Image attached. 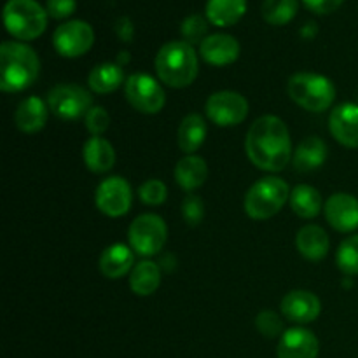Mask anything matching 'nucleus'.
<instances>
[{
	"label": "nucleus",
	"mask_w": 358,
	"mask_h": 358,
	"mask_svg": "<svg viewBox=\"0 0 358 358\" xmlns=\"http://www.w3.org/2000/svg\"><path fill=\"white\" fill-rule=\"evenodd\" d=\"M304 6L317 14H329L338 9L345 0H303Z\"/></svg>",
	"instance_id": "37"
},
{
	"label": "nucleus",
	"mask_w": 358,
	"mask_h": 358,
	"mask_svg": "<svg viewBox=\"0 0 358 358\" xmlns=\"http://www.w3.org/2000/svg\"><path fill=\"white\" fill-rule=\"evenodd\" d=\"M199 55L210 65H231L240 56V42L229 34H212L199 44Z\"/></svg>",
	"instance_id": "17"
},
{
	"label": "nucleus",
	"mask_w": 358,
	"mask_h": 358,
	"mask_svg": "<svg viewBox=\"0 0 358 358\" xmlns=\"http://www.w3.org/2000/svg\"><path fill=\"white\" fill-rule=\"evenodd\" d=\"M336 262H338V268L341 269L345 275H358V234L346 238V240L339 245L338 254H336Z\"/></svg>",
	"instance_id": "30"
},
{
	"label": "nucleus",
	"mask_w": 358,
	"mask_h": 358,
	"mask_svg": "<svg viewBox=\"0 0 358 358\" xmlns=\"http://www.w3.org/2000/svg\"><path fill=\"white\" fill-rule=\"evenodd\" d=\"M320 343L317 336L304 327L289 329L282 334L276 348L278 358H317Z\"/></svg>",
	"instance_id": "15"
},
{
	"label": "nucleus",
	"mask_w": 358,
	"mask_h": 358,
	"mask_svg": "<svg viewBox=\"0 0 358 358\" xmlns=\"http://www.w3.org/2000/svg\"><path fill=\"white\" fill-rule=\"evenodd\" d=\"M296 247L304 259L311 262H318L329 254L331 241H329L327 233L320 226L308 224V226L301 227V231L297 233Z\"/></svg>",
	"instance_id": "19"
},
{
	"label": "nucleus",
	"mask_w": 358,
	"mask_h": 358,
	"mask_svg": "<svg viewBox=\"0 0 358 358\" xmlns=\"http://www.w3.org/2000/svg\"><path fill=\"white\" fill-rule=\"evenodd\" d=\"M129 247L143 257L159 254L168 240V227L156 213H143L131 222L128 231Z\"/></svg>",
	"instance_id": "7"
},
{
	"label": "nucleus",
	"mask_w": 358,
	"mask_h": 358,
	"mask_svg": "<svg viewBox=\"0 0 358 358\" xmlns=\"http://www.w3.org/2000/svg\"><path fill=\"white\" fill-rule=\"evenodd\" d=\"M327 159V145L318 136H308L294 152V166L303 173L315 171Z\"/></svg>",
	"instance_id": "23"
},
{
	"label": "nucleus",
	"mask_w": 358,
	"mask_h": 358,
	"mask_svg": "<svg viewBox=\"0 0 358 358\" xmlns=\"http://www.w3.org/2000/svg\"><path fill=\"white\" fill-rule=\"evenodd\" d=\"M138 196L142 199V203H145V205L157 206L166 201L168 189L164 185V182L157 180V178H150V180H145L140 185Z\"/></svg>",
	"instance_id": "32"
},
{
	"label": "nucleus",
	"mask_w": 358,
	"mask_h": 358,
	"mask_svg": "<svg viewBox=\"0 0 358 358\" xmlns=\"http://www.w3.org/2000/svg\"><path fill=\"white\" fill-rule=\"evenodd\" d=\"M205 112L213 124L231 128L247 119L248 101L236 91H217L206 100Z\"/></svg>",
	"instance_id": "10"
},
{
	"label": "nucleus",
	"mask_w": 358,
	"mask_h": 358,
	"mask_svg": "<svg viewBox=\"0 0 358 358\" xmlns=\"http://www.w3.org/2000/svg\"><path fill=\"white\" fill-rule=\"evenodd\" d=\"M290 199V187L283 178L264 177L255 182L245 196V212L254 220L275 217Z\"/></svg>",
	"instance_id": "5"
},
{
	"label": "nucleus",
	"mask_w": 358,
	"mask_h": 358,
	"mask_svg": "<svg viewBox=\"0 0 358 358\" xmlns=\"http://www.w3.org/2000/svg\"><path fill=\"white\" fill-rule=\"evenodd\" d=\"M247 0H208L206 20L215 27H231L243 17Z\"/></svg>",
	"instance_id": "25"
},
{
	"label": "nucleus",
	"mask_w": 358,
	"mask_h": 358,
	"mask_svg": "<svg viewBox=\"0 0 358 358\" xmlns=\"http://www.w3.org/2000/svg\"><path fill=\"white\" fill-rule=\"evenodd\" d=\"M255 327L264 338H276L282 334L283 322L280 320L275 311H261L255 318Z\"/></svg>",
	"instance_id": "33"
},
{
	"label": "nucleus",
	"mask_w": 358,
	"mask_h": 358,
	"mask_svg": "<svg viewBox=\"0 0 358 358\" xmlns=\"http://www.w3.org/2000/svg\"><path fill=\"white\" fill-rule=\"evenodd\" d=\"M48 121V105L38 96H28L17 105L14 122L23 133H38Z\"/></svg>",
	"instance_id": "20"
},
{
	"label": "nucleus",
	"mask_w": 358,
	"mask_h": 358,
	"mask_svg": "<svg viewBox=\"0 0 358 358\" xmlns=\"http://www.w3.org/2000/svg\"><path fill=\"white\" fill-rule=\"evenodd\" d=\"M182 215L189 226H198L205 217V205L201 198L196 194H187L182 201Z\"/></svg>",
	"instance_id": "35"
},
{
	"label": "nucleus",
	"mask_w": 358,
	"mask_h": 358,
	"mask_svg": "<svg viewBox=\"0 0 358 358\" xmlns=\"http://www.w3.org/2000/svg\"><path fill=\"white\" fill-rule=\"evenodd\" d=\"M329 128L332 136L348 149H358V105L341 103L331 112Z\"/></svg>",
	"instance_id": "16"
},
{
	"label": "nucleus",
	"mask_w": 358,
	"mask_h": 358,
	"mask_svg": "<svg viewBox=\"0 0 358 358\" xmlns=\"http://www.w3.org/2000/svg\"><path fill=\"white\" fill-rule=\"evenodd\" d=\"M206 30H208V21L206 17H203L201 14H191V16L185 17L180 24V34L184 37L185 42L189 44H196L199 42L201 44L208 35H206Z\"/></svg>",
	"instance_id": "31"
},
{
	"label": "nucleus",
	"mask_w": 358,
	"mask_h": 358,
	"mask_svg": "<svg viewBox=\"0 0 358 358\" xmlns=\"http://www.w3.org/2000/svg\"><path fill=\"white\" fill-rule=\"evenodd\" d=\"M325 219L339 233L358 229V199L348 192H336L324 206Z\"/></svg>",
	"instance_id": "13"
},
{
	"label": "nucleus",
	"mask_w": 358,
	"mask_h": 358,
	"mask_svg": "<svg viewBox=\"0 0 358 358\" xmlns=\"http://www.w3.org/2000/svg\"><path fill=\"white\" fill-rule=\"evenodd\" d=\"M282 313L294 324H311L322 313V303L313 292L292 290L282 301Z\"/></svg>",
	"instance_id": "14"
},
{
	"label": "nucleus",
	"mask_w": 358,
	"mask_h": 358,
	"mask_svg": "<svg viewBox=\"0 0 358 358\" xmlns=\"http://www.w3.org/2000/svg\"><path fill=\"white\" fill-rule=\"evenodd\" d=\"M48 10L37 0H7L3 24L17 41H34L48 27Z\"/></svg>",
	"instance_id": "6"
},
{
	"label": "nucleus",
	"mask_w": 358,
	"mask_h": 358,
	"mask_svg": "<svg viewBox=\"0 0 358 358\" xmlns=\"http://www.w3.org/2000/svg\"><path fill=\"white\" fill-rule=\"evenodd\" d=\"M208 178V166L203 157L196 156V154H187L182 157L175 166V180L185 191H194V189L201 187Z\"/></svg>",
	"instance_id": "22"
},
{
	"label": "nucleus",
	"mask_w": 358,
	"mask_h": 358,
	"mask_svg": "<svg viewBox=\"0 0 358 358\" xmlns=\"http://www.w3.org/2000/svg\"><path fill=\"white\" fill-rule=\"evenodd\" d=\"M245 150L259 170L282 171L292 159L289 128L276 115H262L248 129Z\"/></svg>",
	"instance_id": "1"
},
{
	"label": "nucleus",
	"mask_w": 358,
	"mask_h": 358,
	"mask_svg": "<svg viewBox=\"0 0 358 358\" xmlns=\"http://www.w3.org/2000/svg\"><path fill=\"white\" fill-rule=\"evenodd\" d=\"M114 30H115V34H117V37L121 38V41L129 42L133 38V23H131V20H129L128 16L117 17V20H115V23H114Z\"/></svg>",
	"instance_id": "38"
},
{
	"label": "nucleus",
	"mask_w": 358,
	"mask_h": 358,
	"mask_svg": "<svg viewBox=\"0 0 358 358\" xmlns=\"http://www.w3.org/2000/svg\"><path fill=\"white\" fill-rule=\"evenodd\" d=\"M93 42V28L83 20L65 21L52 34V44L63 58H79L84 52L90 51Z\"/></svg>",
	"instance_id": "11"
},
{
	"label": "nucleus",
	"mask_w": 358,
	"mask_h": 358,
	"mask_svg": "<svg viewBox=\"0 0 358 358\" xmlns=\"http://www.w3.org/2000/svg\"><path fill=\"white\" fill-rule=\"evenodd\" d=\"M156 72L161 83L182 90L198 77V56L185 41L166 42L156 55Z\"/></svg>",
	"instance_id": "3"
},
{
	"label": "nucleus",
	"mask_w": 358,
	"mask_h": 358,
	"mask_svg": "<svg viewBox=\"0 0 358 358\" xmlns=\"http://www.w3.org/2000/svg\"><path fill=\"white\" fill-rule=\"evenodd\" d=\"M301 34H303L304 37H313V35L317 34V24H315V23H306L303 27V30H301Z\"/></svg>",
	"instance_id": "39"
},
{
	"label": "nucleus",
	"mask_w": 358,
	"mask_h": 358,
	"mask_svg": "<svg viewBox=\"0 0 358 358\" xmlns=\"http://www.w3.org/2000/svg\"><path fill=\"white\" fill-rule=\"evenodd\" d=\"M76 0H48L45 2V10L55 20H65L76 10Z\"/></svg>",
	"instance_id": "36"
},
{
	"label": "nucleus",
	"mask_w": 358,
	"mask_h": 358,
	"mask_svg": "<svg viewBox=\"0 0 358 358\" xmlns=\"http://www.w3.org/2000/svg\"><path fill=\"white\" fill-rule=\"evenodd\" d=\"M48 107L56 117L73 121L90 112L93 107V96L77 84H58L48 93Z\"/></svg>",
	"instance_id": "8"
},
{
	"label": "nucleus",
	"mask_w": 358,
	"mask_h": 358,
	"mask_svg": "<svg viewBox=\"0 0 358 358\" xmlns=\"http://www.w3.org/2000/svg\"><path fill=\"white\" fill-rule=\"evenodd\" d=\"M124 83V70L119 63H101L91 70L87 77L91 91L98 94H107L117 90Z\"/></svg>",
	"instance_id": "26"
},
{
	"label": "nucleus",
	"mask_w": 358,
	"mask_h": 358,
	"mask_svg": "<svg viewBox=\"0 0 358 358\" xmlns=\"http://www.w3.org/2000/svg\"><path fill=\"white\" fill-rule=\"evenodd\" d=\"M83 157L90 171L107 173L114 168L115 150L108 140L101 138V136H91L83 147Z\"/></svg>",
	"instance_id": "21"
},
{
	"label": "nucleus",
	"mask_w": 358,
	"mask_h": 358,
	"mask_svg": "<svg viewBox=\"0 0 358 358\" xmlns=\"http://www.w3.org/2000/svg\"><path fill=\"white\" fill-rule=\"evenodd\" d=\"M287 91L299 107L310 112L327 110L336 100V86L331 79L320 73H294L287 84Z\"/></svg>",
	"instance_id": "4"
},
{
	"label": "nucleus",
	"mask_w": 358,
	"mask_h": 358,
	"mask_svg": "<svg viewBox=\"0 0 358 358\" xmlns=\"http://www.w3.org/2000/svg\"><path fill=\"white\" fill-rule=\"evenodd\" d=\"M131 187L122 177H108L94 192L98 210L107 217H122L131 208Z\"/></svg>",
	"instance_id": "12"
},
{
	"label": "nucleus",
	"mask_w": 358,
	"mask_h": 358,
	"mask_svg": "<svg viewBox=\"0 0 358 358\" xmlns=\"http://www.w3.org/2000/svg\"><path fill=\"white\" fill-rule=\"evenodd\" d=\"M126 100L142 114H157L166 103V94L161 84L149 73H133L124 83Z\"/></svg>",
	"instance_id": "9"
},
{
	"label": "nucleus",
	"mask_w": 358,
	"mask_h": 358,
	"mask_svg": "<svg viewBox=\"0 0 358 358\" xmlns=\"http://www.w3.org/2000/svg\"><path fill=\"white\" fill-rule=\"evenodd\" d=\"M41 73L37 52L24 42L6 41L0 45V90L20 93L30 87Z\"/></svg>",
	"instance_id": "2"
},
{
	"label": "nucleus",
	"mask_w": 358,
	"mask_h": 358,
	"mask_svg": "<svg viewBox=\"0 0 358 358\" xmlns=\"http://www.w3.org/2000/svg\"><path fill=\"white\" fill-rule=\"evenodd\" d=\"M206 121L199 114H189L182 119L177 131V142L184 152L194 154L206 138Z\"/></svg>",
	"instance_id": "24"
},
{
	"label": "nucleus",
	"mask_w": 358,
	"mask_h": 358,
	"mask_svg": "<svg viewBox=\"0 0 358 358\" xmlns=\"http://www.w3.org/2000/svg\"><path fill=\"white\" fill-rule=\"evenodd\" d=\"M133 264H135L133 248L122 243H114L105 248L100 255V261H98L101 275L108 280L122 278L126 273L135 268Z\"/></svg>",
	"instance_id": "18"
},
{
	"label": "nucleus",
	"mask_w": 358,
	"mask_h": 358,
	"mask_svg": "<svg viewBox=\"0 0 358 358\" xmlns=\"http://www.w3.org/2000/svg\"><path fill=\"white\" fill-rule=\"evenodd\" d=\"M299 9L297 0H264L262 2V17L269 24H287Z\"/></svg>",
	"instance_id": "29"
},
{
	"label": "nucleus",
	"mask_w": 358,
	"mask_h": 358,
	"mask_svg": "<svg viewBox=\"0 0 358 358\" xmlns=\"http://www.w3.org/2000/svg\"><path fill=\"white\" fill-rule=\"evenodd\" d=\"M161 283V269L152 261H142L135 264L129 275V287L140 297L152 296Z\"/></svg>",
	"instance_id": "27"
},
{
	"label": "nucleus",
	"mask_w": 358,
	"mask_h": 358,
	"mask_svg": "<svg viewBox=\"0 0 358 358\" xmlns=\"http://www.w3.org/2000/svg\"><path fill=\"white\" fill-rule=\"evenodd\" d=\"M84 122H86L87 131L93 136H100L105 133L110 124V115L103 107H91L90 112L84 115Z\"/></svg>",
	"instance_id": "34"
},
{
	"label": "nucleus",
	"mask_w": 358,
	"mask_h": 358,
	"mask_svg": "<svg viewBox=\"0 0 358 358\" xmlns=\"http://www.w3.org/2000/svg\"><path fill=\"white\" fill-rule=\"evenodd\" d=\"M290 208L301 219H315L322 212V194L306 184L296 185L290 191Z\"/></svg>",
	"instance_id": "28"
}]
</instances>
